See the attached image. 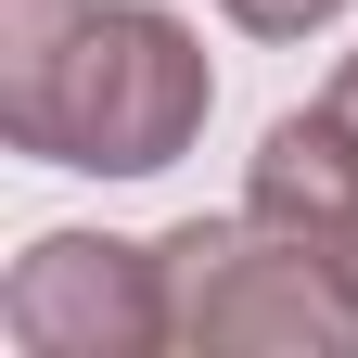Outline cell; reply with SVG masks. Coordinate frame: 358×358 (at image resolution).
Returning <instances> with one entry per match:
<instances>
[{
	"label": "cell",
	"mask_w": 358,
	"mask_h": 358,
	"mask_svg": "<svg viewBox=\"0 0 358 358\" xmlns=\"http://www.w3.org/2000/svg\"><path fill=\"white\" fill-rule=\"evenodd\" d=\"M0 333L26 358H141L166 345V256L115 231H38L0 282Z\"/></svg>",
	"instance_id": "3"
},
{
	"label": "cell",
	"mask_w": 358,
	"mask_h": 358,
	"mask_svg": "<svg viewBox=\"0 0 358 358\" xmlns=\"http://www.w3.org/2000/svg\"><path fill=\"white\" fill-rule=\"evenodd\" d=\"M166 256V345L192 358H358V294L294 256L268 217H179Z\"/></svg>",
	"instance_id": "2"
},
{
	"label": "cell",
	"mask_w": 358,
	"mask_h": 358,
	"mask_svg": "<svg viewBox=\"0 0 358 358\" xmlns=\"http://www.w3.org/2000/svg\"><path fill=\"white\" fill-rule=\"evenodd\" d=\"M217 103L205 38L154 0H0V141L90 179H154Z\"/></svg>",
	"instance_id": "1"
},
{
	"label": "cell",
	"mask_w": 358,
	"mask_h": 358,
	"mask_svg": "<svg viewBox=\"0 0 358 358\" xmlns=\"http://www.w3.org/2000/svg\"><path fill=\"white\" fill-rule=\"evenodd\" d=\"M333 115H345V128H358V52H345V64H333Z\"/></svg>",
	"instance_id": "6"
},
{
	"label": "cell",
	"mask_w": 358,
	"mask_h": 358,
	"mask_svg": "<svg viewBox=\"0 0 358 358\" xmlns=\"http://www.w3.org/2000/svg\"><path fill=\"white\" fill-rule=\"evenodd\" d=\"M243 205H256L294 256H320L333 282L358 294V128H345L333 103H320V115H282V128L256 141Z\"/></svg>",
	"instance_id": "4"
},
{
	"label": "cell",
	"mask_w": 358,
	"mask_h": 358,
	"mask_svg": "<svg viewBox=\"0 0 358 358\" xmlns=\"http://www.w3.org/2000/svg\"><path fill=\"white\" fill-rule=\"evenodd\" d=\"M217 13H231L243 38H307V26H333L345 0H217Z\"/></svg>",
	"instance_id": "5"
}]
</instances>
